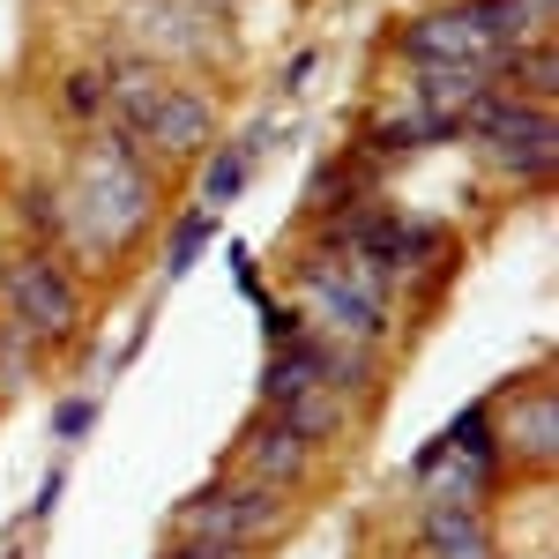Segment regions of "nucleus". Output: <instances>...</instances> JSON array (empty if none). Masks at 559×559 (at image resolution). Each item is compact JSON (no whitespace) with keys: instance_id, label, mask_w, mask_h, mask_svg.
<instances>
[{"instance_id":"f257e3e1","label":"nucleus","mask_w":559,"mask_h":559,"mask_svg":"<svg viewBox=\"0 0 559 559\" xmlns=\"http://www.w3.org/2000/svg\"><path fill=\"white\" fill-rule=\"evenodd\" d=\"M60 210H68V239H75L83 261H105V254H120V247H134L150 231V216H157L150 157L120 128H97V142H83L75 173H68Z\"/></svg>"},{"instance_id":"f03ea898","label":"nucleus","mask_w":559,"mask_h":559,"mask_svg":"<svg viewBox=\"0 0 559 559\" xmlns=\"http://www.w3.org/2000/svg\"><path fill=\"white\" fill-rule=\"evenodd\" d=\"M0 313L31 336V344H60L83 313V292H75V269L52 254V247H23V254L0 261Z\"/></svg>"},{"instance_id":"7ed1b4c3","label":"nucleus","mask_w":559,"mask_h":559,"mask_svg":"<svg viewBox=\"0 0 559 559\" xmlns=\"http://www.w3.org/2000/svg\"><path fill=\"white\" fill-rule=\"evenodd\" d=\"M299 292L313 306V329L344 336L358 350H381L388 336V276H373L366 261H306L299 269Z\"/></svg>"},{"instance_id":"20e7f679","label":"nucleus","mask_w":559,"mask_h":559,"mask_svg":"<svg viewBox=\"0 0 559 559\" xmlns=\"http://www.w3.org/2000/svg\"><path fill=\"white\" fill-rule=\"evenodd\" d=\"M463 128L485 142V157H492L500 173H515V179H545L559 165L552 105H537V97H500V90H485L471 112H463Z\"/></svg>"},{"instance_id":"39448f33","label":"nucleus","mask_w":559,"mask_h":559,"mask_svg":"<svg viewBox=\"0 0 559 559\" xmlns=\"http://www.w3.org/2000/svg\"><path fill=\"white\" fill-rule=\"evenodd\" d=\"M276 530H284V492L247 485V477L239 485H210V492H194L179 508V537H210V545H239V552H254Z\"/></svg>"},{"instance_id":"423d86ee","label":"nucleus","mask_w":559,"mask_h":559,"mask_svg":"<svg viewBox=\"0 0 559 559\" xmlns=\"http://www.w3.org/2000/svg\"><path fill=\"white\" fill-rule=\"evenodd\" d=\"M120 31L134 38L142 60H216L224 52V31H216V15L202 8H187V0H128L120 8Z\"/></svg>"},{"instance_id":"0eeeda50","label":"nucleus","mask_w":559,"mask_h":559,"mask_svg":"<svg viewBox=\"0 0 559 559\" xmlns=\"http://www.w3.org/2000/svg\"><path fill=\"white\" fill-rule=\"evenodd\" d=\"M313 440H299L292 426H276V418H254V426L239 432V477L247 485H269V492H299L306 477H313Z\"/></svg>"},{"instance_id":"6e6552de","label":"nucleus","mask_w":559,"mask_h":559,"mask_svg":"<svg viewBox=\"0 0 559 559\" xmlns=\"http://www.w3.org/2000/svg\"><path fill=\"white\" fill-rule=\"evenodd\" d=\"M344 247L350 261H366L373 276H411L418 261L440 254V231H426V224H411V216H350V231H344Z\"/></svg>"},{"instance_id":"1a4fd4ad","label":"nucleus","mask_w":559,"mask_h":559,"mask_svg":"<svg viewBox=\"0 0 559 559\" xmlns=\"http://www.w3.org/2000/svg\"><path fill=\"white\" fill-rule=\"evenodd\" d=\"M418 545H426V559H500L477 500H432V515L418 522Z\"/></svg>"},{"instance_id":"9d476101","label":"nucleus","mask_w":559,"mask_h":559,"mask_svg":"<svg viewBox=\"0 0 559 559\" xmlns=\"http://www.w3.org/2000/svg\"><path fill=\"white\" fill-rule=\"evenodd\" d=\"M269 418L321 448V440H336V432H344V395H336L329 381H299V388H284V395L269 403Z\"/></svg>"},{"instance_id":"9b49d317","label":"nucleus","mask_w":559,"mask_h":559,"mask_svg":"<svg viewBox=\"0 0 559 559\" xmlns=\"http://www.w3.org/2000/svg\"><path fill=\"white\" fill-rule=\"evenodd\" d=\"M31 366H38V344H31V336L0 313V395H15V388L31 381Z\"/></svg>"},{"instance_id":"f8f14e48","label":"nucleus","mask_w":559,"mask_h":559,"mask_svg":"<svg viewBox=\"0 0 559 559\" xmlns=\"http://www.w3.org/2000/svg\"><path fill=\"white\" fill-rule=\"evenodd\" d=\"M247 157H254V150H224L210 173H202V210H224V202L247 187Z\"/></svg>"},{"instance_id":"ddd939ff","label":"nucleus","mask_w":559,"mask_h":559,"mask_svg":"<svg viewBox=\"0 0 559 559\" xmlns=\"http://www.w3.org/2000/svg\"><path fill=\"white\" fill-rule=\"evenodd\" d=\"M68 112H75V120H105V75L75 68V75H68Z\"/></svg>"},{"instance_id":"4468645a","label":"nucleus","mask_w":559,"mask_h":559,"mask_svg":"<svg viewBox=\"0 0 559 559\" xmlns=\"http://www.w3.org/2000/svg\"><path fill=\"white\" fill-rule=\"evenodd\" d=\"M202 239H210V210H194V216H179V231H173V261H165V269H187V261H194V247H202Z\"/></svg>"},{"instance_id":"2eb2a0df","label":"nucleus","mask_w":559,"mask_h":559,"mask_svg":"<svg viewBox=\"0 0 559 559\" xmlns=\"http://www.w3.org/2000/svg\"><path fill=\"white\" fill-rule=\"evenodd\" d=\"M165 559H247V552H239V545H210V537H179Z\"/></svg>"},{"instance_id":"dca6fc26","label":"nucleus","mask_w":559,"mask_h":559,"mask_svg":"<svg viewBox=\"0 0 559 559\" xmlns=\"http://www.w3.org/2000/svg\"><path fill=\"white\" fill-rule=\"evenodd\" d=\"M187 8H202V15H231L239 0H187Z\"/></svg>"}]
</instances>
